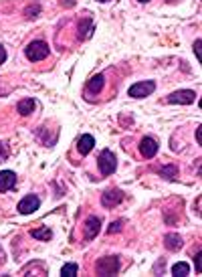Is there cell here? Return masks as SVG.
<instances>
[{
  "label": "cell",
  "mask_w": 202,
  "mask_h": 277,
  "mask_svg": "<svg viewBox=\"0 0 202 277\" xmlns=\"http://www.w3.org/2000/svg\"><path fill=\"white\" fill-rule=\"evenodd\" d=\"M119 271L117 257H103L97 261V275H115Z\"/></svg>",
  "instance_id": "obj_4"
},
{
  "label": "cell",
  "mask_w": 202,
  "mask_h": 277,
  "mask_svg": "<svg viewBox=\"0 0 202 277\" xmlns=\"http://www.w3.org/2000/svg\"><path fill=\"white\" fill-rule=\"evenodd\" d=\"M140 3H148V0H140Z\"/></svg>",
  "instance_id": "obj_27"
},
{
  "label": "cell",
  "mask_w": 202,
  "mask_h": 277,
  "mask_svg": "<svg viewBox=\"0 0 202 277\" xmlns=\"http://www.w3.org/2000/svg\"><path fill=\"white\" fill-rule=\"evenodd\" d=\"M200 137H202V127L198 125V127H196V142H198V144H200Z\"/></svg>",
  "instance_id": "obj_25"
},
{
  "label": "cell",
  "mask_w": 202,
  "mask_h": 277,
  "mask_svg": "<svg viewBox=\"0 0 202 277\" xmlns=\"http://www.w3.org/2000/svg\"><path fill=\"white\" fill-rule=\"evenodd\" d=\"M93 146H95V140H93V135H89V133L81 135L79 142H77V150L81 152V156H87L93 150Z\"/></svg>",
  "instance_id": "obj_11"
},
{
  "label": "cell",
  "mask_w": 202,
  "mask_h": 277,
  "mask_svg": "<svg viewBox=\"0 0 202 277\" xmlns=\"http://www.w3.org/2000/svg\"><path fill=\"white\" fill-rule=\"evenodd\" d=\"M33 109H35V99H21L19 101V113L21 115H31L33 113Z\"/></svg>",
  "instance_id": "obj_16"
},
{
  "label": "cell",
  "mask_w": 202,
  "mask_h": 277,
  "mask_svg": "<svg viewBox=\"0 0 202 277\" xmlns=\"http://www.w3.org/2000/svg\"><path fill=\"white\" fill-rule=\"evenodd\" d=\"M164 245H166L168 251H178V249L182 247V237L176 235V233H168V235L164 237Z\"/></svg>",
  "instance_id": "obj_13"
},
{
  "label": "cell",
  "mask_w": 202,
  "mask_h": 277,
  "mask_svg": "<svg viewBox=\"0 0 202 277\" xmlns=\"http://www.w3.org/2000/svg\"><path fill=\"white\" fill-rule=\"evenodd\" d=\"M196 99V93L192 89H180V91H174L168 95V103H182V105H190L194 103Z\"/></svg>",
  "instance_id": "obj_6"
},
{
  "label": "cell",
  "mask_w": 202,
  "mask_h": 277,
  "mask_svg": "<svg viewBox=\"0 0 202 277\" xmlns=\"http://www.w3.org/2000/svg\"><path fill=\"white\" fill-rule=\"evenodd\" d=\"M17 186V174L13 170H3L0 172V192H9Z\"/></svg>",
  "instance_id": "obj_10"
},
{
  "label": "cell",
  "mask_w": 202,
  "mask_h": 277,
  "mask_svg": "<svg viewBox=\"0 0 202 277\" xmlns=\"http://www.w3.org/2000/svg\"><path fill=\"white\" fill-rule=\"evenodd\" d=\"M121 200H123V192L117 190V188L105 190V192L101 194V204L105 206V209H113V206H117Z\"/></svg>",
  "instance_id": "obj_7"
},
{
  "label": "cell",
  "mask_w": 202,
  "mask_h": 277,
  "mask_svg": "<svg viewBox=\"0 0 202 277\" xmlns=\"http://www.w3.org/2000/svg\"><path fill=\"white\" fill-rule=\"evenodd\" d=\"M121 227H123V219H119V221L111 223V225H109V229H107V233H109V235H113V233H119V231H121Z\"/></svg>",
  "instance_id": "obj_20"
},
{
  "label": "cell",
  "mask_w": 202,
  "mask_h": 277,
  "mask_svg": "<svg viewBox=\"0 0 202 277\" xmlns=\"http://www.w3.org/2000/svg\"><path fill=\"white\" fill-rule=\"evenodd\" d=\"M31 235H33V239H41V241H51L53 239V231L49 227L35 229V231H31Z\"/></svg>",
  "instance_id": "obj_17"
},
{
  "label": "cell",
  "mask_w": 202,
  "mask_h": 277,
  "mask_svg": "<svg viewBox=\"0 0 202 277\" xmlns=\"http://www.w3.org/2000/svg\"><path fill=\"white\" fill-rule=\"evenodd\" d=\"M49 53H51V49L45 41H33L25 49V55H27L29 61H43V59L49 57Z\"/></svg>",
  "instance_id": "obj_1"
},
{
  "label": "cell",
  "mask_w": 202,
  "mask_h": 277,
  "mask_svg": "<svg viewBox=\"0 0 202 277\" xmlns=\"http://www.w3.org/2000/svg\"><path fill=\"white\" fill-rule=\"evenodd\" d=\"M99 3H109V0H99Z\"/></svg>",
  "instance_id": "obj_26"
},
{
  "label": "cell",
  "mask_w": 202,
  "mask_h": 277,
  "mask_svg": "<svg viewBox=\"0 0 202 277\" xmlns=\"http://www.w3.org/2000/svg\"><path fill=\"white\" fill-rule=\"evenodd\" d=\"M7 61V51H5V47H0V65H3Z\"/></svg>",
  "instance_id": "obj_24"
},
{
  "label": "cell",
  "mask_w": 202,
  "mask_h": 277,
  "mask_svg": "<svg viewBox=\"0 0 202 277\" xmlns=\"http://www.w3.org/2000/svg\"><path fill=\"white\" fill-rule=\"evenodd\" d=\"M140 152H142V156L144 158H154L156 154H158V142L154 140V137H150V135H146L144 140L140 142Z\"/></svg>",
  "instance_id": "obj_8"
},
{
  "label": "cell",
  "mask_w": 202,
  "mask_h": 277,
  "mask_svg": "<svg viewBox=\"0 0 202 277\" xmlns=\"http://www.w3.org/2000/svg\"><path fill=\"white\" fill-rule=\"evenodd\" d=\"M39 206H41V198L35 196V194H29V196H25V198L19 202L17 209H19L21 215H31V213L39 211Z\"/></svg>",
  "instance_id": "obj_5"
},
{
  "label": "cell",
  "mask_w": 202,
  "mask_h": 277,
  "mask_svg": "<svg viewBox=\"0 0 202 277\" xmlns=\"http://www.w3.org/2000/svg\"><path fill=\"white\" fill-rule=\"evenodd\" d=\"M99 231H101V221H99V217H89V219L85 221V227H83L85 239H87V241L95 239Z\"/></svg>",
  "instance_id": "obj_9"
},
{
  "label": "cell",
  "mask_w": 202,
  "mask_h": 277,
  "mask_svg": "<svg viewBox=\"0 0 202 277\" xmlns=\"http://www.w3.org/2000/svg\"><path fill=\"white\" fill-rule=\"evenodd\" d=\"M158 174H160L162 178H168V180H176V174H178V166H174V164H166V166H162V168L158 170Z\"/></svg>",
  "instance_id": "obj_15"
},
{
  "label": "cell",
  "mask_w": 202,
  "mask_h": 277,
  "mask_svg": "<svg viewBox=\"0 0 202 277\" xmlns=\"http://www.w3.org/2000/svg\"><path fill=\"white\" fill-rule=\"evenodd\" d=\"M91 35H93V21L91 19H83L79 23V39L87 41V39H91Z\"/></svg>",
  "instance_id": "obj_12"
},
{
  "label": "cell",
  "mask_w": 202,
  "mask_h": 277,
  "mask_svg": "<svg viewBox=\"0 0 202 277\" xmlns=\"http://www.w3.org/2000/svg\"><path fill=\"white\" fill-rule=\"evenodd\" d=\"M97 166H99V170H101V174L103 176H109V174H113V170H115V156H113V152L111 150H103L101 154H99V158H97Z\"/></svg>",
  "instance_id": "obj_2"
},
{
  "label": "cell",
  "mask_w": 202,
  "mask_h": 277,
  "mask_svg": "<svg viewBox=\"0 0 202 277\" xmlns=\"http://www.w3.org/2000/svg\"><path fill=\"white\" fill-rule=\"evenodd\" d=\"M200 47H202V41H200V39H196V41H194V53H196V59H198V61L202 59V53H200Z\"/></svg>",
  "instance_id": "obj_21"
},
{
  "label": "cell",
  "mask_w": 202,
  "mask_h": 277,
  "mask_svg": "<svg viewBox=\"0 0 202 277\" xmlns=\"http://www.w3.org/2000/svg\"><path fill=\"white\" fill-rule=\"evenodd\" d=\"M194 265H196V273H200V271H202V265H200V251H198L196 257H194Z\"/></svg>",
  "instance_id": "obj_23"
},
{
  "label": "cell",
  "mask_w": 202,
  "mask_h": 277,
  "mask_svg": "<svg viewBox=\"0 0 202 277\" xmlns=\"http://www.w3.org/2000/svg\"><path fill=\"white\" fill-rule=\"evenodd\" d=\"M39 11H41V9H39V5H37L35 9H31V7H29V9H27V19H35V15H39Z\"/></svg>",
  "instance_id": "obj_22"
},
{
  "label": "cell",
  "mask_w": 202,
  "mask_h": 277,
  "mask_svg": "<svg viewBox=\"0 0 202 277\" xmlns=\"http://www.w3.org/2000/svg\"><path fill=\"white\" fill-rule=\"evenodd\" d=\"M172 275H176V277L190 275V265H188V263H176V265L172 267Z\"/></svg>",
  "instance_id": "obj_18"
},
{
  "label": "cell",
  "mask_w": 202,
  "mask_h": 277,
  "mask_svg": "<svg viewBox=\"0 0 202 277\" xmlns=\"http://www.w3.org/2000/svg\"><path fill=\"white\" fill-rule=\"evenodd\" d=\"M154 89H156V83H154V81H140V83H133V85L129 87V97L142 99V97L152 95Z\"/></svg>",
  "instance_id": "obj_3"
},
{
  "label": "cell",
  "mask_w": 202,
  "mask_h": 277,
  "mask_svg": "<svg viewBox=\"0 0 202 277\" xmlns=\"http://www.w3.org/2000/svg\"><path fill=\"white\" fill-rule=\"evenodd\" d=\"M77 271H79L77 263H67V265H63L61 275H65V277H73V275H77Z\"/></svg>",
  "instance_id": "obj_19"
},
{
  "label": "cell",
  "mask_w": 202,
  "mask_h": 277,
  "mask_svg": "<svg viewBox=\"0 0 202 277\" xmlns=\"http://www.w3.org/2000/svg\"><path fill=\"white\" fill-rule=\"evenodd\" d=\"M103 81H105V77H103L101 73L93 75V77L87 81V91H89V93H99V91L103 89Z\"/></svg>",
  "instance_id": "obj_14"
}]
</instances>
